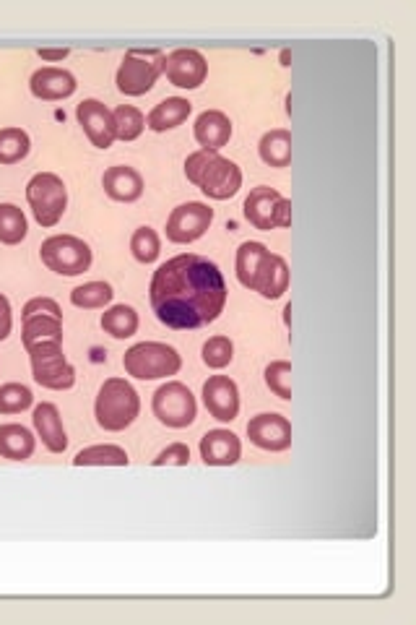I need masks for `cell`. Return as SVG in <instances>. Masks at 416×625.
Instances as JSON below:
<instances>
[{
    "instance_id": "cell-1",
    "label": "cell",
    "mask_w": 416,
    "mask_h": 625,
    "mask_svg": "<svg viewBox=\"0 0 416 625\" xmlns=\"http://www.w3.org/2000/svg\"><path fill=\"white\" fill-rule=\"evenodd\" d=\"M151 308L169 329H201L227 305V282L219 266L195 253L169 258L151 279Z\"/></svg>"
},
{
    "instance_id": "cell-2",
    "label": "cell",
    "mask_w": 416,
    "mask_h": 625,
    "mask_svg": "<svg viewBox=\"0 0 416 625\" xmlns=\"http://www.w3.org/2000/svg\"><path fill=\"white\" fill-rule=\"evenodd\" d=\"M237 279L266 300H279L289 290V266L263 243H242L237 250Z\"/></svg>"
},
{
    "instance_id": "cell-3",
    "label": "cell",
    "mask_w": 416,
    "mask_h": 625,
    "mask_svg": "<svg viewBox=\"0 0 416 625\" xmlns=\"http://www.w3.org/2000/svg\"><path fill=\"white\" fill-rule=\"evenodd\" d=\"M138 412H141V399L125 378H107L102 383L97 404H94V417H97L99 428L120 433L136 422Z\"/></svg>"
},
{
    "instance_id": "cell-4",
    "label": "cell",
    "mask_w": 416,
    "mask_h": 625,
    "mask_svg": "<svg viewBox=\"0 0 416 625\" xmlns=\"http://www.w3.org/2000/svg\"><path fill=\"white\" fill-rule=\"evenodd\" d=\"M125 373L138 378V381H159L177 375L182 368V357L177 355L175 347L162 342H141L125 352L123 357Z\"/></svg>"
},
{
    "instance_id": "cell-5",
    "label": "cell",
    "mask_w": 416,
    "mask_h": 625,
    "mask_svg": "<svg viewBox=\"0 0 416 625\" xmlns=\"http://www.w3.org/2000/svg\"><path fill=\"white\" fill-rule=\"evenodd\" d=\"M26 201L42 227H55L68 206V191L55 172H37L26 185Z\"/></svg>"
},
{
    "instance_id": "cell-6",
    "label": "cell",
    "mask_w": 416,
    "mask_h": 625,
    "mask_svg": "<svg viewBox=\"0 0 416 625\" xmlns=\"http://www.w3.org/2000/svg\"><path fill=\"white\" fill-rule=\"evenodd\" d=\"M164 71L162 50H130L117 68V89L128 97L151 92L159 73Z\"/></svg>"
},
{
    "instance_id": "cell-7",
    "label": "cell",
    "mask_w": 416,
    "mask_h": 625,
    "mask_svg": "<svg viewBox=\"0 0 416 625\" xmlns=\"http://www.w3.org/2000/svg\"><path fill=\"white\" fill-rule=\"evenodd\" d=\"M39 256H42L47 269L60 274V277H78V274L89 271L91 266V248L81 237L73 235L47 237L39 248Z\"/></svg>"
},
{
    "instance_id": "cell-8",
    "label": "cell",
    "mask_w": 416,
    "mask_h": 625,
    "mask_svg": "<svg viewBox=\"0 0 416 625\" xmlns=\"http://www.w3.org/2000/svg\"><path fill=\"white\" fill-rule=\"evenodd\" d=\"M29 357H32V373L34 381L39 386L52 391H65L71 389L76 383V370L63 355V344H34V347H26Z\"/></svg>"
},
{
    "instance_id": "cell-9",
    "label": "cell",
    "mask_w": 416,
    "mask_h": 625,
    "mask_svg": "<svg viewBox=\"0 0 416 625\" xmlns=\"http://www.w3.org/2000/svg\"><path fill=\"white\" fill-rule=\"evenodd\" d=\"M245 217L263 232L276 230V227H292V204L279 191L260 185L245 198Z\"/></svg>"
},
{
    "instance_id": "cell-10",
    "label": "cell",
    "mask_w": 416,
    "mask_h": 625,
    "mask_svg": "<svg viewBox=\"0 0 416 625\" xmlns=\"http://www.w3.org/2000/svg\"><path fill=\"white\" fill-rule=\"evenodd\" d=\"M151 409H154L156 420L167 425V428H188L195 420V396L193 391L180 381H169L164 383L162 389L154 394V402H151Z\"/></svg>"
},
{
    "instance_id": "cell-11",
    "label": "cell",
    "mask_w": 416,
    "mask_h": 625,
    "mask_svg": "<svg viewBox=\"0 0 416 625\" xmlns=\"http://www.w3.org/2000/svg\"><path fill=\"white\" fill-rule=\"evenodd\" d=\"M214 222V209L201 201L177 206L167 219V237L172 243H195L198 237L206 235V230Z\"/></svg>"
},
{
    "instance_id": "cell-12",
    "label": "cell",
    "mask_w": 416,
    "mask_h": 625,
    "mask_svg": "<svg viewBox=\"0 0 416 625\" xmlns=\"http://www.w3.org/2000/svg\"><path fill=\"white\" fill-rule=\"evenodd\" d=\"M162 73H167L169 84L177 86V89H198L206 81L208 63L193 47H180V50L164 58Z\"/></svg>"
},
{
    "instance_id": "cell-13",
    "label": "cell",
    "mask_w": 416,
    "mask_h": 625,
    "mask_svg": "<svg viewBox=\"0 0 416 625\" xmlns=\"http://www.w3.org/2000/svg\"><path fill=\"white\" fill-rule=\"evenodd\" d=\"M195 185H198L208 198L224 201V198H232L234 193L240 191L242 170L234 165V162H229V159H224L216 152Z\"/></svg>"
},
{
    "instance_id": "cell-14",
    "label": "cell",
    "mask_w": 416,
    "mask_h": 625,
    "mask_svg": "<svg viewBox=\"0 0 416 625\" xmlns=\"http://www.w3.org/2000/svg\"><path fill=\"white\" fill-rule=\"evenodd\" d=\"M76 118L78 125L84 128L86 139L97 146V149H110L112 141L117 139L115 118H112V112L99 99H84L76 107Z\"/></svg>"
},
{
    "instance_id": "cell-15",
    "label": "cell",
    "mask_w": 416,
    "mask_h": 625,
    "mask_svg": "<svg viewBox=\"0 0 416 625\" xmlns=\"http://www.w3.org/2000/svg\"><path fill=\"white\" fill-rule=\"evenodd\" d=\"M247 438L263 451H286L292 446V422L284 415L266 412L247 422Z\"/></svg>"
},
{
    "instance_id": "cell-16",
    "label": "cell",
    "mask_w": 416,
    "mask_h": 625,
    "mask_svg": "<svg viewBox=\"0 0 416 625\" xmlns=\"http://www.w3.org/2000/svg\"><path fill=\"white\" fill-rule=\"evenodd\" d=\"M203 404H206L208 415L219 422H232L240 412V391L237 383L227 375H211L203 383Z\"/></svg>"
},
{
    "instance_id": "cell-17",
    "label": "cell",
    "mask_w": 416,
    "mask_h": 625,
    "mask_svg": "<svg viewBox=\"0 0 416 625\" xmlns=\"http://www.w3.org/2000/svg\"><path fill=\"white\" fill-rule=\"evenodd\" d=\"M242 456V443L232 430H208L201 438V459L208 467H232Z\"/></svg>"
},
{
    "instance_id": "cell-18",
    "label": "cell",
    "mask_w": 416,
    "mask_h": 625,
    "mask_svg": "<svg viewBox=\"0 0 416 625\" xmlns=\"http://www.w3.org/2000/svg\"><path fill=\"white\" fill-rule=\"evenodd\" d=\"M29 89L37 99H45V102H55V99L71 97L76 92V79H73L71 71L65 68H52L45 66L34 71L32 81H29Z\"/></svg>"
},
{
    "instance_id": "cell-19",
    "label": "cell",
    "mask_w": 416,
    "mask_h": 625,
    "mask_svg": "<svg viewBox=\"0 0 416 625\" xmlns=\"http://www.w3.org/2000/svg\"><path fill=\"white\" fill-rule=\"evenodd\" d=\"M232 139V120L219 110H206L195 120V141L208 149L219 152L221 146H227Z\"/></svg>"
},
{
    "instance_id": "cell-20",
    "label": "cell",
    "mask_w": 416,
    "mask_h": 625,
    "mask_svg": "<svg viewBox=\"0 0 416 625\" xmlns=\"http://www.w3.org/2000/svg\"><path fill=\"white\" fill-rule=\"evenodd\" d=\"M32 420H34V430H37V435L42 438L47 451H52V454H63L65 448H68V435H65L58 407L50 402H42L37 409H34Z\"/></svg>"
},
{
    "instance_id": "cell-21",
    "label": "cell",
    "mask_w": 416,
    "mask_h": 625,
    "mask_svg": "<svg viewBox=\"0 0 416 625\" xmlns=\"http://www.w3.org/2000/svg\"><path fill=\"white\" fill-rule=\"evenodd\" d=\"M102 185L104 193H107L112 201H123V204H133V201H138L143 193L141 172L125 165H115L104 172Z\"/></svg>"
},
{
    "instance_id": "cell-22",
    "label": "cell",
    "mask_w": 416,
    "mask_h": 625,
    "mask_svg": "<svg viewBox=\"0 0 416 625\" xmlns=\"http://www.w3.org/2000/svg\"><path fill=\"white\" fill-rule=\"evenodd\" d=\"M34 446H37V438L29 428L16 425V422L0 425V456L3 459L26 461L34 454Z\"/></svg>"
},
{
    "instance_id": "cell-23",
    "label": "cell",
    "mask_w": 416,
    "mask_h": 625,
    "mask_svg": "<svg viewBox=\"0 0 416 625\" xmlns=\"http://www.w3.org/2000/svg\"><path fill=\"white\" fill-rule=\"evenodd\" d=\"M190 112H193V105H190L185 97H167L149 112L146 125L156 133L172 131V128H177V125H182L188 120Z\"/></svg>"
},
{
    "instance_id": "cell-24",
    "label": "cell",
    "mask_w": 416,
    "mask_h": 625,
    "mask_svg": "<svg viewBox=\"0 0 416 625\" xmlns=\"http://www.w3.org/2000/svg\"><path fill=\"white\" fill-rule=\"evenodd\" d=\"M260 159L266 162L268 167H289L292 165V133L286 128H276V131H268L263 139H260Z\"/></svg>"
},
{
    "instance_id": "cell-25",
    "label": "cell",
    "mask_w": 416,
    "mask_h": 625,
    "mask_svg": "<svg viewBox=\"0 0 416 625\" xmlns=\"http://www.w3.org/2000/svg\"><path fill=\"white\" fill-rule=\"evenodd\" d=\"M63 344V318L55 316H26L24 318V347L34 344Z\"/></svg>"
},
{
    "instance_id": "cell-26",
    "label": "cell",
    "mask_w": 416,
    "mask_h": 625,
    "mask_svg": "<svg viewBox=\"0 0 416 625\" xmlns=\"http://www.w3.org/2000/svg\"><path fill=\"white\" fill-rule=\"evenodd\" d=\"M128 461L125 448L102 443V446H89L84 451H78L73 464L76 467H128Z\"/></svg>"
},
{
    "instance_id": "cell-27",
    "label": "cell",
    "mask_w": 416,
    "mask_h": 625,
    "mask_svg": "<svg viewBox=\"0 0 416 625\" xmlns=\"http://www.w3.org/2000/svg\"><path fill=\"white\" fill-rule=\"evenodd\" d=\"M102 329L115 339H130L138 331V313L130 305H115L104 310Z\"/></svg>"
},
{
    "instance_id": "cell-28",
    "label": "cell",
    "mask_w": 416,
    "mask_h": 625,
    "mask_svg": "<svg viewBox=\"0 0 416 625\" xmlns=\"http://www.w3.org/2000/svg\"><path fill=\"white\" fill-rule=\"evenodd\" d=\"M29 149H32V141H29L26 131H21V128H3L0 131V165H16L29 154Z\"/></svg>"
},
{
    "instance_id": "cell-29",
    "label": "cell",
    "mask_w": 416,
    "mask_h": 625,
    "mask_svg": "<svg viewBox=\"0 0 416 625\" xmlns=\"http://www.w3.org/2000/svg\"><path fill=\"white\" fill-rule=\"evenodd\" d=\"M112 287L107 282H89V284H81L76 290L71 292V303L76 308H84V310H97L104 308V305L112 303Z\"/></svg>"
},
{
    "instance_id": "cell-30",
    "label": "cell",
    "mask_w": 416,
    "mask_h": 625,
    "mask_svg": "<svg viewBox=\"0 0 416 625\" xmlns=\"http://www.w3.org/2000/svg\"><path fill=\"white\" fill-rule=\"evenodd\" d=\"M26 237V217L16 204H0V243L19 245Z\"/></svg>"
},
{
    "instance_id": "cell-31",
    "label": "cell",
    "mask_w": 416,
    "mask_h": 625,
    "mask_svg": "<svg viewBox=\"0 0 416 625\" xmlns=\"http://www.w3.org/2000/svg\"><path fill=\"white\" fill-rule=\"evenodd\" d=\"M112 118H115V131L120 141H136L146 128L143 112L133 105H120L112 112Z\"/></svg>"
},
{
    "instance_id": "cell-32",
    "label": "cell",
    "mask_w": 416,
    "mask_h": 625,
    "mask_svg": "<svg viewBox=\"0 0 416 625\" xmlns=\"http://www.w3.org/2000/svg\"><path fill=\"white\" fill-rule=\"evenodd\" d=\"M130 250H133V256L141 264H154L159 253H162V243H159V235L151 227H138L133 237H130Z\"/></svg>"
},
{
    "instance_id": "cell-33",
    "label": "cell",
    "mask_w": 416,
    "mask_h": 625,
    "mask_svg": "<svg viewBox=\"0 0 416 625\" xmlns=\"http://www.w3.org/2000/svg\"><path fill=\"white\" fill-rule=\"evenodd\" d=\"M32 391L21 383H6L0 386V415H19L24 409L32 407Z\"/></svg>"
},
{
    "instance_id": "cell-34",
    "label": "cell",
    "mask_w": 416,
    "mask_h": 625,
    "mask_svg": "<svg viewBox=\"0 0 416 625\" xmlns=\"http://www.w3.org/2000/svg\"><path fill=\"white\" fill-rule=\"evenodd\" d=\"M266 386L279 399H292V362L276 360L266 368Z\"/></svg>"
},
{
    "instance_id": "cell-35",
    "label": "cell",
    "mask_w": 416,
    "mask_h": 625,
    "mask_svg": "<svg viewBox=\"0 0 416 625\" xmlns=\"http://www.w3.org/2000/svg\"><path fill=\"white\" fill-rule=\"evenodd\" d=\"M234 357V344L229 342L227 336H211L206 344H203V362L208 368L221 370L227 368Z\"/></svg>"
},
{
    "instance_id": "cell-36",
    "label": "cell",
    "mask_w": 416,
    "mask_h": 625,
    "mask_svg": "<svg viewBox=\"0 0 416 625\" xmlns=\"http://www.w3.org/2000/svg\"><path fill=\"white\" fill-rule=\"evenodd\" d=\"M190 461V448L185 443H172L162 451V454L154 459V467H164V464H172V467H185Z\"/></svg>"
},
{
    "instance_id": "cell-37",
    "label": "cell",
    "mask_w": 416,
    "mask_h": 625,
    "mask_svg": "<svg viewBox=\"0 0 416 625\" xmlns=\"http://www.w3.org/2000/svg\"><path fill=\"white\" fill-rule=\"evenodd\" d=\"M26 316H55L63 318V310L60 305L52 300V297H34L29 303L24 305V318Z\"/></svg>"
},
{
    "instance_id": "cell-38",
    "label": "cell",
    "mask_w": 416,
    "mask_h": 625,
    "mask_svg": "<svg viewBox=\"0 0 416 625\" xmlns=\"http://www.w3.org/2000/svg\"><path fill=\"white\" fill-rule=\"evenodd\" d=\"M11 326H13L11 303H8L6 297L0 295V342H3V339H8V334H11Z\"/></svg>"
},
{
    "instance_id": "cell-39",
    "label": "cell",
    "mask_w": 416,
    "mask_h": 625,
    "mask_svg": "<svg viewBox=\"0 0 416 625\" xmlns=\"http://www.w3.org/2000/svg\"><path fill=\"white\" fill-rule=\"evenodd\" d=\"M65 55H68V50H39L42 60H63Z\"/></svg>"
}]
</instances>
